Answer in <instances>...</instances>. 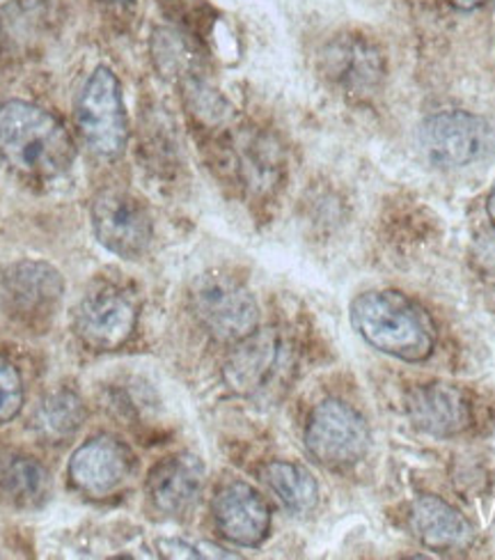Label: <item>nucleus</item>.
<instances>
[{
  "label": "nucleus",
  "mask_w": 495,
  "mask_h": 560,
  "mask_svg": "<svg viewBox=\"0 0 495 560\" xmlns=\"http://www.w3.org/2000/svg\"><path fill=\"white\" fill-rule=\"evenodd\" d=\"M349 315L353 329L367 345L399 361H424L436 347L432 317L402 292H365L353 299Z\"/></svg>",
  "instance_id": "nucleus-2"
},
{
  "label": "nucleus",
  "mask_w": 495,
  "mask_h": 560,
  "mask_svg": "<svg viewBox=\"0 0 495 560\" xmlns=\"http://www.w3.org/2000/svg\"><path fill=\"white\" fill-rule=\"evenodd\" d=\"M23 409V380L16 365L0 354V425L10 423Z\"/></svg>",
  "instance_id": "nucleus-22"
},
{
  "label": "nucleus",
  "mask_w": 495,
  "mask_h": 560,
  "mask_svg": "<svg viewBox=\"0 0 495 560\" xmlns=\"http://www.w3.org/2000/svg\"><path fill=\"white\" fill-rule=\"evenodd\" d=\"M369 441L365 418L342 400L319 402L305 425V448L330 471L356 466L367 455Z\"/></svg>",
  "instance_id": "nucleus-6"
},
{
  "label": "nucleus",
  "mask_w": 495,
  "mask_h": 560,
  "mask_svg": "<svg viewBox=\"0 0 495 560\" xmlns=\"http://www.w3.org/2000/svg\"><path fill=\"white\" fill-rule=\"evenodd\" d=\"M191 311L202 329L219 342L244 340L259 324V306L250 290L225 273H204L191 290Z\"/></svg>",
  "instance_id": "nucleus-5"
},
{
  "label": "nucleus",
  "mask_w": 495,
  "mask_h": 560,
  "mask_svg": "<svg viewBox=\"0 0 495 560\" xmlns=\"http://www.w3.org/2000/svg\"><path fill=\"white\" fill-rule=\"evenodd\" d=\"M102 3H106V5H129L131 0H102Z\"/></svg>",
  "instance_id": "nucleus-26"
},
{
  "label": "nucleus",
  "mask_w": 495,
  "mask_h": 560,
  "mask_svg": "<svg viewBox=\"0 0 495 560\" xmlns=\"http://www.w3.org/2000/svg\"><path fill=\"white\" fill-rule=\"evenodd\" d=\"M262 478L280 503L294 515H308L317 508L319 485L305 466L294 462H269Z\"/></svg>",
  "instance_id": "nucleus-20"
},
{
  "label": "nucleus",
  "mask_w": 495,
  "mask_h": 560,
  "mask_svg": "<svg viewBox=\"0 0 495 560\" xmlns=\"http://www.w3.org/2000/svg\"><path fill=\"white\" fill-rule=\"evenodd\" d=\"M154 60L158 72L165 77H188L191 74V67L196 62V54L184 35L177 31H156L154 33Z\"/></svg>",
  "instance_id": "nucleus-21"
},
{
  "label": "nucleus",
  "mask_w": 495,
  "mask_h": 560,
  "mask_svg": "<svg viewBox=\"0 0 495 560\" xmlns=\"http://www.w3.org/2000/svg\"><path fill=\"white\" fill-rule=\"evenodd\" d=\"M420 148L438 168H465L493 154L495 129L480 115L443 110L422 122Z\"/></svg>",
  "instance_id": "nucleus-7"
},
{
  "label": "nucleus",
  "mask_w": 495,
  "mask_h": 560,
  "mask_svg": "<svg viewBox=\"0 0 495 560\" xmlns=\"http://www.w3.org/2000/svg\"><path fill=\"white\" fill-rule=\"evenodd\" d=\"M486 212H488V219H491V223H493V228H495V186H493V191H491V196H488Z\"/></svg>",
  "instance_id": "nucleus-25"
},
{
  "label": "nucleus",
  "mask_w": 495,
  "mask_h": 560,
  "mask_svg": "<svg viewBox=\"0 0 495 560\" xmlns=\"http://www.w3.org/2000/svg\"><path fill=\"white\" fill-rule=\"evenodd\" d=\"M406 411L417 430L434 436H457L473 423L465 393L440 382L415 386L406 395Z\"/></svg>",
  "instance_id": "nucleus-15"
},
{
  "label": "nucleus",
  "mask_w": 495,
  "mask_h": 560,
  "mask_svg": "<svg viewBox=\"0 0 495 560\" xmlns=\"http://www.w3.org/2000/svg\"><path fill=\"white\" fill-rule=\"evenodd\" d=\"M76 129L83 143L104 159L120 156L129 140L127 108L120 81L108 67H97L76 102Z\"/></svg>",
  "instance_id": "nucleus-4"
},
{
  "label": "nucleus",
  "mask_w": 495,
  "mask_h": 560,
  "mask_svg": "<svg viewBox=\"0 0 495 560\" xmlns=\"http://www.w3.org/2000/svg\"><path fill=\"white\" fill-rule=\"evenodd\" d=\"M133 453L115 436H94L69 459V480L90 499H106L120 492L133 474Z\"/></svg>",
  "instance_id": "nucleus-12"
},
{
  "label": "nucleus",
  "mask_w": 495,
  "mask_h": 560,
  "mask_svg": "<svg viewBox=\"0 0 495 560\" xmlns=\"http://www.w3.org/2000/svg\"><path fill=\"white\" fill-rule=\"evenodd\" d=\"M216 528L239 547H259L271 530V508L248 482H229L211 503Z\"/></svg>",
  "instance_id": "nucleus-13"
},
{
  "label": "nucleus",
  "mask_w": 495,
  "mask_h": 560,
  "mask_svg": "<svg viewBox=\"0 0 495 560\" xmlns=\"http://www.w3.org/2000/svg\"><path fill=\"white\" fill-rule=\"evenodd\" d=\"M447 3H450V5H452V8H457V10L470 12V10H478L480 5H484L486 0H447Z\"/></svg>",
  "instance_id": "nucleus-24"
},
{
  "label": "nucleus",
  "mask_w": 495,
  "mask_h": 560,
  "mask_svg": "<svg viewBox=\"0 0 495 560\" xmlns=\"http://www.w3.org/2000/svg\"><path fill=\"white\" fill-rule=\"evenodd\" d=\"M138 306L120 285L97 283L74 308V334L92 352H115L135 334Z\"/></svg>",
  "instance_id": "nucleus-8"
},
{
  "label": "nucleus",
  "mask_w": 495,
  "mask_h": 560,
  "mask_svg": "<svg viewBox=\"0 0 495 560\" xmlns=\"http://www.w3.org/2000/svg\"><path fill=\"white\" fill-rule=\"evenodd\" d=\"M64 296L62 273L44 260H19L0 271V311L23 329L54 324Z\"/></svg>",
  "instance_id": "nucleus-3"
},
{
  "label": "nucleus",
  "mask_w": 495,
  "mask_h": 560,
  "mask_svg": "<svg viewBox=\"0 0 495 560\" xmlns=\"http://www.w3.org/2000/svg\"><path fill=\"white\" fill-rule=\"evenodd\" d=\"M90 219L94 237L106 250L120 255V258L135 260L152 244L154 225L150 209L125 189L108 186L94 196Z\"/></svg>",
  "instance_id": "nucleus-9"
},
{
  "label": "nucleus",
  "mask_w": 495,
  "mask_h": 560,
  "mask_svg": "<svg viewBox=\"0 0 495 560\" xmlns=\"http://www.w3.org/2000/svg\"><path fill=\"white\" fill-rule=\"evenodd\" d=\"M290 345L278 329H257L232 349L223 365V380L241 398L269 393L290 368Z\"/></svg>",
  "instance_id": "nucleus-10"
},
{
  "label": "nucleus",
  "mask_w": 495,
  "mask_h": 560,
  "mask_svg": "<svg viewBox=\"0 0 495 560\" xmlns=\"http://www.w3.org/2000/svg\"><path fill=\"white\" fill-rule=\"evenodd\" d=\"M74 156V140L54 113L21 100L0 106V159L16 175L56 179L72 168Z\"/></svg>",
  "instance_id": "nucleus-1"
},
{
  "label": "nucleus",
  "mask_w": 495,
  "mask_h": 560,
  "mask_svg": "<svg viewBox=\"0 0 495 560\" xmlns=\"http://www.w3.org/2000/svg\"><path fill=\"white\" fill-rule=\"evenodd\" d=\"M326 74L351 97H367L384 83L386 60L379 46L361 35H342L323 54Z\"/></svg>",
  "instance_id": "nucleus-14"
},
{
  "label": "nucleus",
  "mask_w": 495,
  "mask_h": 560,
  "mask_svg": "<svg viewBox=\"0 0 495 560\" xmlns=\"http://www.w3.org/2000/svg\"><path fill=\"white\" fill-rule=\"evenodd\" d=\"M87 409L74 390L60 388L39 402L33 413V432L46 446H62L83 428Z\"/></svg>",
  "instance_id": "nucleus-19"
},
{
  "label": "nucleus",
  "mask_w": 495,
  "mask_h": 560,
  "mask_svg": "<svg viewBox=\"0 0 495 560\" xmlns=\"http://www.w3.org/2000/svg\"><path fill=\"white\" fill-rule=\"evenodd\" d=\"M158 549L168 558H237L234 553L214 545H191L184 540H161Z\"/></svg>",
  "instance_id": "nucleus-23"
},
{
  "label": "nucleus",
  "mask_w": 495,
  "mask_h": 560,
  "mask_svg": "<svg viewBox=\"0 0 495 560\" xmlns=\"http://www.w3.org/2000/svg\"><path fill=\"white\" fill-rule=\"evenodd\" d=\"M221 150L225 156L223 166L248 196L262 198L280 186L285 159L269 133L250 127H227Z\"/></svg>",
  "instance_id": "nucleus-11"
},
{
  "label": "nucleus",
  "mask_w": 495,
  "mask_h": 560,
  "mask_svg": "<svg viewBox=\"0 0 495 560\" xmlns=\"http://www.w3.org/2000/svg\"><path fill=\"white\" fill-rule=\"evenodd\" d=\"M51 497V476L44 464L26 453L0 451V501L35 510Z\"/></svg>",
  "instance_id": "nucleus-18"
},
{
  "label": "nucleus",
  "mask_w": 495,
  "mask_h": 560,
  "mask_svg": "<svg viewBox=\"0 0 495 560\" xmlns=\"http://www.w3.org/2000/svg\"><path fill=\"white\" fill-rule=\"evenodd\" d=\"M409 526L432 551H461L475 538L473 526L461 512L438 497L415 499L409 512Z\"/></svg>",
  "instance_id": "nucleus-17"
},
{
  "label": "nucleus",
  "mask_w": 495,
  "mask_h": 560,
  "mask_svg": "<svg viewBox=\"0 0 495 560\" xmlns=\"http://www.w3.org/2000/svg\"><path fill=\"white\" fill-rule=\"evenodd\" d=\"M204 464L196 455H173L158 462L148 476V497L163 515H186L204 489Z\"/></svg>",
  "instance_id": "nucleus-16"
}]
</instances>
